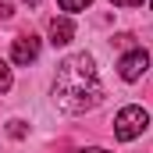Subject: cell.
I'll return each instance as SVG.
<instances>
[{
	"label": "cell",
	"mask_w": 153,
	"mask_h": 153,
	"mask_svg": "<svg viewBox=\"0 0 153 153\" xmlns=\"http://www.w3.org/2000/svg\"><path fill=\"white\" fill-rule=\"evenodd\" d=\"M100 100H103V85L96 75V61L85 50L68 53L53 75V103L64 114H85V111L100 107Z\"/></svg>",
	"instance_id": "obj_1"
},
{
	"label": "cell",
	"mask_w": 153,
	"mask_h": 153,
	"mask_svg": "<svg viewBox=\"0 0 153 153\" xmlns=\"http://www.w3.org/2000/svg\"><path fill=\"white\" fill-rule=\"evenodd\" d=\"M146 125H150V114H146L143 107L128 103V107H121V111H117V117H114V139L132 143V139H139V135L146 132Z\"/></svg>",
	"instance_id": "obj_2"
},
{
	"label": "cell",
	"mask_w": 153,
	"mask_h": 153,
	"mask_svg": "<svg viewBox=\"0 0 153 153\" xmlns=\"http://www.w3.org/2000/svg\"><path fill=\"white\" fill-rule=\"evenodd\" d=\"M150 68V53L143 50V46H135V50H128L121 61H117V75L125 78V82H139L143 71Z\"/></svg>",
	"instance_id": "obj_3"
},
{
	"label": "cell",
	"mask_w": 153,
	"mask_h": 153,
	"mask_svg": "<svg viewBox=\"0 0 153 153\" xmlns=\"http://www.w3.org/2000/svg\"><path fill=\"white\" fill-rule=\"evenodd\" d=\"M36 57H39V36L29 32V36L14 39V46H11V61H14V64H32Z\"/></svg>",
	"instance_id": "obj_4"
},
{
	"label": "cell",
	"mask_w": 153,
	"mask_h": 153,
	"mask_svg": "<svg viewBox=\"0 0 153 153\" xmlns=\"http://www.w3.org/2000/svg\"><path fill=\"white\" fill-rule=\"evenodd\" d=\"M71 39H75V22H71L68 14H61V18L50 22V43H53V46H68Z\"/></svg>",
	"instance_id": "obj_5"
},
{
	"label": "cell",
	"mask_w": 153,
	"mask_h": 153,
	"mask_svg": "<svg viewBox=\"0 0 153 153\" xmlns=\"http://www.w3.org/2000/svg\"><path fill=\"white\" fill-rule=\"evenodd\" d=\"M11 82H14V78H11V68H7V61H0V96L11 89Z\"/></svg>",
	"instance_id": "obj_6"
},
{
	"label": "cell",
	"mask_w": 153,
	"mask_h": 153,
	"mask_svg": "<svg viewBox=\"0 0 153 153\" xmlns=\"http://www.w3.org/2000/svg\"><path fill=\"white\" fill-rule=\"evenodd\" d=\"M57 4H61V11H85L93 0H57Z\"/></svg>",
	"instance_id": "obj_7"
},
{
	"label": "cell",
	"mask_w": 153,
	"mask_h": 153,
	"mask_svg": "<svg viewBox=\"0 0 153 153\" xmlns=\"http://www.w3.org/2000/svg\"><path fill=\"white\" fill-rule=\"evenodd\" d=\"M7 132H11L14 139H25V132H29V128H25V121H7Z\"/></svg>",
	"instance_id": "obj_8"
},
{
	"label": "cell",
	"mask_w": 153,
	"mask_h": 153,
	"mask_svg": "<svg viewBox=\"0 0 153 153\" xmlns=\"http://www.w3.org/2000/svg\"><path fill=\"white\" fill-rule=\"evenodd\" d=\"M111 4H114V7H139L143 0H111Z\"/></svg>",
	"instance_id": "obj_9"
},
{
	"label": "cell",
	"mask_w": 153,
	"mask_h": 153,
	"mask_svg": "<svg viewBox=\"0 0 153 153\" xmlns=\"http://www.w3.org/2000/svg\"><path fill=\"white\" fill-rule=\"evenodd\" d=\"M11 14H14V7L11 4H0V18H11Z\"/></svg>",
	"instance_id": "obj_10"
},
{
	"label": "cell",
	"mask_w": 153,
	"mask_h": 153,
	"mask_svg": "<svg viewBox=\"0 0 153 153\" xmlns=\"http://www.w3.org/2000/svg\"><path fill=\"white\" fill-rule=\"evenodd\" d=\"M75 153H111V150H100V146H85V150H75Z\"/></svg>",
	"instance_id": "obj_11"
},
{
	"label": "cell",
	"mask_w": 153,
	"mask_h": 153,
	"mask_svg": "<svg viewBox=\"0 0 153 153\" xmlns=\"http://www.w3.org/2000/svg\"><path fill=\"white\" fill-rule=\"evenodd\" d=\"M25 4H32V7H36V4H39V0H25Z\"/></svg>",
	"instance_id": "obj_12"
},
{
	"label": "cell",
	"mask_w": 153,
	"mask_h": 153,
	"mask_svg": "<svg viewBox=\"0 0 153 153\" xmlns=\"http://www.w3.org/2000/svg\"><path fill=\"white\" fill-rule=\"evenodd\" d=\"M150 7H153V0H150Z\"/></svg>",
	"instance_id": "obj_13"
}]
</instances>
